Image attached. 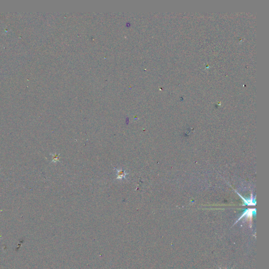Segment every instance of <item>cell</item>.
Segmentation results:
<instances>
[{"instance_id": "obj_1", "label": "cell", "mask_w": 269, "mask_h": 269, "mask_svg": "<svg viewBox=\"0 0 269 269\" xmlns=\"http://www.w3.org/2000/svg\"><path fill=\"white\" fill-rule=\"evenodd\" d=\"M256 214V209H248L245 210L243 212L242 215L239 218V219L237 220L234 224H235L237 222L239 221L240 220H241L242 218L246 217L247 219H249L250 221V223L251 222L252 218L253 215H255Z\"/></svg>"}, {"instance_id": "obj_2", "label": "cell", "mask_w": 269, "mask_h": 269, "mask_svg": "<svg viewBox=\"0 0 269 269\" xmlns=\"http://www.w3.org/2000/svg\"><path fill=\"white\" fill-rule=\"evenodd\" d=\"M117 179H123L124 178H125V176H126V174L125 172L122 170H117Z\"/></svg>"}, {"instance_id": "obj_3", "label": "cell", "mask_w": 269, "mask_h": 269, "mask_svg": "<svg viewBox=\"0 0 269 269\" xmlns=\"http://www.w3.org/2000/svg\"><path fill=\"white\" fill-rule=\"evenodd\" d=\"M59 159V155H55V156H53V162H57L58 160Z\"/></svg>"}, {"instance_id": "obj_4", "label": "cell", "mask_w": 269, "mask_h": 269, "mask_svg": "<svg viewBox=\"0 0 269 269\" xmlns=\"http://www.w3.org/2000/svg\"><path fill=\"white\" fill-rule=\"evenodd\" d=\"M220 269H221V268H220Z\"/></svg>"}]
</instances>
